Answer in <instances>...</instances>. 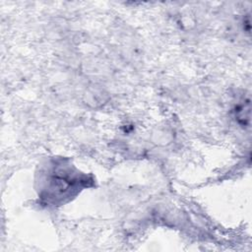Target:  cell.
Instances as JSON below:
<instances>
[{"instance_id":"cell-1","label":"cell","mask_w":252,"mask_h":252,"mask_svg":"<svg viewBox=\"0 0 252 252\" xmlns=\"http://www.w3.org/2000/svg\"><path fill=\"white\" fill-rule=\"evenodd\" d=\"M86 175L75 167L64 161L55 162L43 175L40 196L53 204L62 203L86 186Z\"/></svg>"}]
</instances>
